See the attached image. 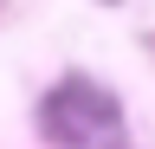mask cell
I'll return each instance as SVG.
<instances>
[{
	"instance_id": "cell-1",
	"label": "cell",
	"mask_w": 155,
	"mask_h": 149,
	"mask_svg": "<svg viewBox=\"0 0 155 149\" xmlns=\"http://www.w3.org/2000/svg\"><path fill=\"white\" fill-rule=\"evenodd\" d=\"M39 130L58 149H123V110L97 78H58L39 97Z\"/></svg>"
}]
</instances>
